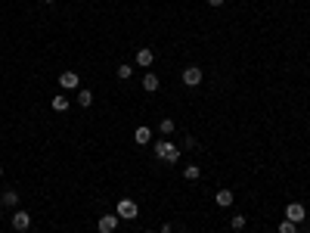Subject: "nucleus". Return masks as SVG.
Instances as JSON below:
<instances>
[{
  "instance_id": "obj_8",
  "label": "nucleus",
  "mask_w": 310,
  "mask_h": 233,
  "mask_svg": "<svg viewBox=\"0 0 310 233\" xmlns=\"http://www.w3.org/2000/svg\"><path fill=\"white\" fill-rule=\"evenodd\" d=\"M50 106H53V112H68V106H72V103H68V97H65V93H56Z\"/></svg>"
},
{
  "instance_id": "obj_22",
  "label": "nucleus",
  "mask_w": 310,
  "mask_h": 233,
  "mask_svg": "<svg viewBox=\"0 0 310 233\" xmlns=\"http://www.w3.org/2000/svg\"><path fill=\"white\" fill-rule=\"evenodd\" d=\"M208 6H223V0H208Z\"/></svg>"
},
{
  "instance_id": "obj_5",
  "label": "nucleus",
  "mask_w": 310,
  "mask_h": 233,
  "mask_svg": "<svg viewBox=\"0 0 310 233\" xmlns=\"http://www.w3.org/2000/svg\"><path fill=\"white\" fill-rule=\"evenodd\" d=\"M304 218H307V212H304V205H301V202L285 205V221H292V224H301Z\"/></svg>"
},
{
  "instance_id": "obj_10",
  "label": "nucleus",
  "mask_w": 310,
  "mask_h": 233,
  "mask_svg": "<svg viewBox=\"0 0 310 233\" xmlns=\"http://www.w3.org/2000/svg\"><path fill=\"white\" fill-rule=\"evenodd\" d=\"M149 140H152V131H149V127H136L133 131V143H140V146H146Z\"/></svg>"
},
{
  "instance_id": "obj_14",
  "label": "nucleus",
  "mask_w": 310,
  "mask_h": 233,
  "mask_svg": "<svg viewBox=\"0 0 310 233\" xmlns=\"http://www.w3.org/2000/svg\"><path fill=\"white\" fill-rule=\"evenodd\" d=\"M199 165H186V168H183V177H186V180H199Z\"/></svg>"
},
{
  "instance_id": "obj_11",
  "label": "nucleus",
  "mask_w": 310,
  "mask_h": 233,
  "mask_svg": "<svg viewBox=\"0 0 310 233\" xmlns=\"http://www.w3.org/2000/svg\"><path fill=\"white\" fill-rule=\"evenodd\" d=\"M214 199H217V205H221V208H229V205H233V199H236V196L229 193V190H217V196H214Z\"/></svg>"
},
{
  "instance_id": "obj_24",
  "label": "nucleus",
  "mask_w": 310,
  "mask_h": 233,
  "mask_svg": "<svg viewBox=\"0 0 310 233\" xmlns=\"http://www.w3.org/2000/svg\"><path fill=\"white\" fill-rule=\"evenodd\" d=\"M0 208H3V196H0Z\"/></svg>"
},
{
  "instance_id": "obj_7",
  "label": "nucleus",
  "mask_w": 310,
  "mask_h": 233,
  "mask_svg": "<svg viewBox=\"0 0 310 233\" xmlns=\"http://www.w3.org/2000/svg\"><path fill=\"white\" fill-rule=\"evenodd\" d=\"M59 87L75 90V87H78V75H75V72H62V75H59Z\"/></svg>"
},
{
  "instance_id": "obj_21",
  "label": "nucleus",
  "mask_w": 310,
  "mask_h": 233,
  "mask_svg": "<svg viewBox=\"0 0 310 233\" xmlns=\"http://www.w3.org/2000/svg\"><path fill=\"white\" fill-rule=\"evenodd\" d=\"M162 233H174V224H165V227H162Z\"/></svg>"
},
{
  "instance_id": "obj_3",
  "label": "nucleus",
  "mask_w": 310,
  "mask_h": 233,
  "mask_svg": "<svg viewBox=\"0 0 310 233\" xmlns=\"http://www.w3.org/2000/svg\"><path fill=\"white\" fill-rule=\"evenodd\" d=\"M202 78H205V72H202L199 65H186V68H183V84H186V87L202 84Z\"/></svg>"
},
{
  "instance_id": "obj_26",
  "label": "nucleus",
  "mask_w": 310,
  "mask_h": 233,
  "mask_svg": "<svg viewBox=\"0 0 310 233\" xmlns=\"http://www.w3.org/2000/svg\"><path fill=\"white\" fill-rule=\"evenodd\" d=\"M146 233H152V230H146Z\"/></svg>"
},
{
  "instance_id": "obj_19",
  "label": "nucleus",
  "mask_w": 310,
  "mask_h": 233,
  "mask_svg": "<svg viewBox=\"0 0 310 233\" xmlns=\"http://www.w3.org/2000/svg\"><path fill=\"white\" fill-rule=\"evenodd\" d=\"M158 127H162V134H171V131H174V121H171V118H162V124H158Z\"/></svg>"
},
{
  "instance_id": "obj_20",
  "label": "nucleus",
  "mask_w": 310,
  "mask_h": 233,
  "mask_svg": "<svg viewBox=\"0 0 310 233\" xmlns=\"http://www.w3.org/2000/svg\"><path fill=\"white\" fill-rule=\"evenodd\" d=\"M183 146H186V149H196L199 143H196V137H186V140H183Z\"/></svg>"
},
{
  "instance_id": "obj_16",
  "label": "nucleus",
  "mask_w": 310,
  "mask_h": 233,
  "mask_svg": "<svg viewBox=\"0 0 310 233\" xmlns=\"http://www.w3.org/2000/svg\"><path fill=\"white\" fill-rule=\"evenodd\" d=\"M229 227H233V230H242V227H245V215H233V218H229Z\"/></svg>"
},
{
  "instance_id": "obj_15",
  "label": "nucleus",
  "mask_w": 310,
  "mask_h": 233,
  "mask_svg": "<svg viewBox=\"0 0 310 233\" xmlns=\"http://www.w3.org/2000/svg\"><path fill=\"white\" fill-rule=\"evenodd\" d=\"M78 103H81V106L87 109L90 103H93V93H90V90H81V93H78Z\"/></svg>"
},
{
  "instance_id": "obj_9",
  "label": "nucleus",
  "mask_w": 310,
  "mask_h": 233,
  "mask_svg": "<svg viewBox=\"0 0 310 233\" xmlns=\"http://www.w3.org/2000/svg\"><path fill=\"white\" fill-rule=\"evenodd\" d=\"M155 62V53L152 50H146V47H143V50L140 53H136V65H143V68H149V65H152Z\"/></svg>"
},
{
  "instance_id": "obj_2",
  "label": "nucleus",
  "mask_w": 310,
  "mask_h": 233,
  "mask_svg": "<svg viewBox=\"0 0 310 233\" xmlns=\"http://www.w3.org/2000/svg\"><path fill=\"white\" fill-rule=\"evenodd\" d=\"M115 215H118L121 221H133L136 215H140V205H136L133 199H118V205H115Z\"/></svg>"
},
{
  "instance_id": "obj_1",
  "label": "nucleus",
  "mask_w": 310,
  "mask_h": 233,
  "mask_svg": "<svg viewBox=\"0 0 310 233\" xmlns=\"http://www.w3.org/2000/svg\"><path fill=\"white\" fill-rule=\"evenodd\" d=\"M155 159L174 165V162H180V146L177 143H168V140H158V143H155Z\"/></svg>"
},
{
  "instance_id": "obj_12",
  "label": "nucleus",
  "mask_w": 310,
  "mask_h": 233,
  "mask_svg": "<svg viewBox=\"0 0 310 233\" xmlns=\"http://www.w3.org/2000/svg\"><path fill=\"white\" fill-rule=\"evenodd\" d=\"M158 84H162V81H158V75H155V72H149V75L143 78V90H149V93L158 90Z\"/></svg>"
},
{
  "instance_id": "obj_25",
  "label": "nucleus",
  "mask_w": 310,
  "mask_h": 233,
  "mask_svg": "<svg viewBox=\"0 0 310 233\" xmlns=\"http://www.w3.org/2000/svg\"><path fill=\"white\" fill-rule=\"evenodd\" d=\"M0 174H3V168H0Z\"/></svg>"
},
{
  "instance_id": "obj_17",
  "label": "nucleus",
  "mask_w": 310,
  "mask_h": 233,
  "mask_svg": "<svg viewBox=\"0 0 310 233\" xmlns=\"http://www.w3.org/2000/svg\"><path fill=\"white\" fill-rule=\"evenodd\" d=\"M279 233H298V224H292V221H279Z\"/></svg>"
},
{
  "instance_id": "obj_4",
  "label": "nucleus",
  "mask_w": 310,
  "mask_h": 233,
  "mask_svg": "<svg viewBox=\"0 0 310 233\" xmlns=\"http://www.w3.org/2000/svg\"><path fill=\"white\" fill-rule=\"evenodd\" d=\"M118 224H121L118 215H102V218L96 221V230H99V233H115V230H118Z\"/></svg>"
},
{
  "instance_id": "obj_18",
  "label": "nucleus",
  "mask_w": 310,
  "mask_h": 233,
  "mask_svg": "<svg viewBox=\"0 0 310 233\" xmlns=\"http://www.w3.org/2000/svg\"><path fill=\"white\" fill-rule=\"evenodd\" d=\"M131 75H133V68H131L128 62H124V65H118V78H121V81H128Z\"/></svg>"
},
{
  "instance_id": "obj_6",
  "label": "nucleus",
  "mask_w": 310,
  "mask_h": 233,
  "mask_svg": "<svg viewBox=\"0 0 310 233\" xmlns=\"http://www.w3.org/2000/svg\"><path fill=\"white\" fill-rule=\"evenodd\" d=\"M13 227H16L19 233H25V230H31V215L25 212V208H19V212L13 215Z\"/></svg>"
},
{
  "instance_id": "obj_23",
  "label": "nucleus",
  "mask_w": 310,
  "mask_h": 233,
  "mask_svg": "<svg viewBox=\"0 0 310 233\" xmlns=\"http://www.w3.org/2000/svg\"><path fill=\"white\" fill-rule=\"evenodd\" d=\"M44 3H56V0H44Z\"/></svg>"
},
{
  "instance_id": "obj_13",
  "label": "nucleus",
  "mask_w": 310,
  "mask_h": 233,
  "mask_svg": "<svg viewBox=\"0 0 310 233\" xmlns=\"http://www.w3.org/2000/svg\"><path fill=\"white\" fill-rule=\"evenodd\" d=\"M0 196H3V205H9V208L19 205V193L16 190H6V193H0Z\"/></svg>"
}]
</instances>
